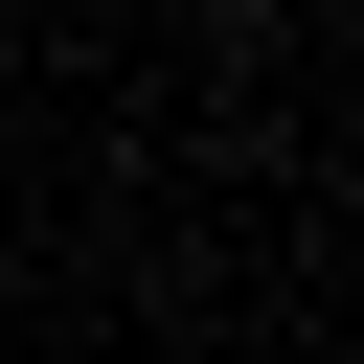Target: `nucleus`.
I'll return each instance as SVG.
<instances>
[]
</instances>
